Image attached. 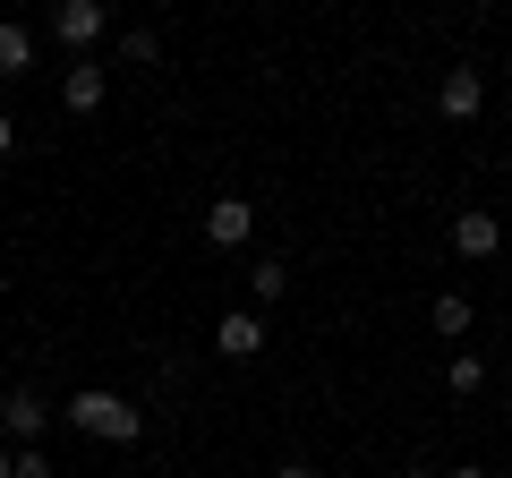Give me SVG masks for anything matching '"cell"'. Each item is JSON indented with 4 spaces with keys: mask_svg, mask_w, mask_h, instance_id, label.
Wrapping results in <instances>:
<instances>
[{
    "mask_svg": "<svg viewBox=\"0 0 512 478\" xmlns=\"http://www.w3.org/2000/svg\"><path fill=\"white\" fill-rule=\"evenodd\" d=\"M444 478H487V470H478V461H461V470H444Z\"/></svg>",
    "mask_w": 512,
    "mask_h": 478,
    "instance_id": "ac0fdd59",
    "label": "cell"
},
{
    "mask_svg": "<svg viewBox=\"0 0 512 478\" xmlns=\"http://www.w3.org/2000/svg\"><path fill=\"white\" fill-rule=\"evenodd\" d=\"M103 94H111V77L94 69V60H77V69L60 77V103H69V111H103Z\"/></svg>",
    "mask_w": 512,
    "mask_h": 478,
    "instance_id": "ba28073f",
    "label": "cell"
},
{
    "mask_svg": "<svg viewBox=\"0 0 512 478\" xmlns=\"http://www.w3.org/2000/svg\"><path fill=\"white\" fill-rule=\"evenodd\" d=\"M69 427H77V436H103V444H137V436H146V410L128 402V393L94 385V393H77V402H69Z\"/></svg>",
    "mask_w": 512,
    "mask_h": 478,
    "instance_id": "6da1fadb",
    "label": "cell"
},
{
    "mask_svg": "<svg viewBox=\"0 0 512 478\" xmlns=\"http://www.w3.org/2000/svg\"><path fill=\"white\" fill-rule=\"evenodd\" d=\"M248 299H256V308L291 299V265H282V257H256V265H248Z\"/></svg>",
    "mask_w": 512,
    "mask_h": 478,
    "instance_id": "9c48e42d",
    "label": "cell"
},
{
    "mask_svg": "<svg viewBox=\"0 0 512 478\" xmlns=\"http://www.w3.org/2000/svg\"><path fill=\"white\" fill-rule=\"evenodd\" d=\"M205 239H214V248H248L256 239V205L248 197H214L205 205Z\"/></svg>",
    "mask_w": 512,
    "mask_h": 478,
    "instance_id": "277c9868",
    "label": "cell"
},
{
    "mask_svg": "<svg viewBox=\"0 0 512 478\" xmlns=\"http://www.w3.org/2000/svg\"><path fill=\"white\" fill-rule=\"evenodd\" d=\"M120 52H128V60H163V43H154V26H128Z\"/></svg>",
    "mask_w": 512,
    "mask_h": 478,
    "instance_id": "4fadbf2b",
    "label": "cell"
},
{
    "mask_svg": "<svg viewBox=\"0 0 512 478\" xmlns=\"http://www.w3.org/2000/svg\"><path fill=\"white\" fill-rule=\"evenodd\" d=\"M495 248H504V222H495L487 205H470V214H453V257H470V265H487Z\"/></svg>",
    "mask_w": 512,
    "mask_h": 478,
    "instance_id": "3957f363",
    "label": "cell"
},
{
    "mask_svg": "<svg viewBox=\"0 0 512 478\" xmlns=\"http://www.w3.org/2000/svg\"><path fill=\"white\" fill-rule=\"evenodd\" d=\"M410 478H436V470H410Z\"/></svg>",
    "mask_w": 512,
    "mask_h": 478,
    "instance_id": "d6986e66",
    "label": "cell"
},
{
    "mask_svg": "<svg viewBox=\"0 0 512 478\" xmlns=\"http://www.w3.org/2000/svg\"><path fill=\"white\" fill-rule=\"evenodd\" d=\"M18 69H35V35L26 26H0V77H18Z\"/></svg>",
    "mask_w": 512,
    "mask_h": 478,
    "instance_id": "8fae6325",
    "label": "cell"
},
{
    "mask_svg": "<svg viewBox=\"0 0 512 478\" xmlns=\"http://www.w3.org/2000/svg\"><path fill=\"white\" fill-rule=\"evenodd\" d=\"M52 35L77 43V60H86L94 43L111 35V9H103V0H60V9H52Z\"/></svg>",
    "mask_w": 512,
    "mask_h": 478,
    "instance_id": "7a4b0ae2",
    "label": "cell"
},
{
    "mask_svg": "<svg viewBox=\"0 0 512 478\" xmlns=\"http://www.w3.org/2000/svg\"><path fill=\"white\" fill-rule=\"evenodd\" d=\"M18 478H60V470H52V461L35 453V444H26V453H18Z\"/></svg>",
    "mask_w": 512,
    "mask_h": 478,
    "instance_id": "5bb4252c",
    "label": "cell"
},
{
    "mask_svg": "<svg viewBox=\"0 0 512 478\" xmlns=\"http://www.w3.org/2000/svg\"><path fill=\"white\" fill-rule=\"evenodd\" d=\"M43 419H52V402H43V393H26V385L0 393V436H18V453L43 436Z\"/></svg>",
    "mask_w": 512,
    "mask_h": 478,
    "instance_id": "5b68a950",
    "label": "cell"
},
{
    "mask_svg": "<svg viewBox=\"0 0 512 478\" xmlns=\"http://www.w3.org/2000/svg\"><path fill=\"white\" fill-rule=\"evenodd\" d=\"M444 385H453V393H478V385H487V359H478V350H453V368H444Z\"/></svg>",
    "mask_w": 512,
    "mask_h": 478,
    "instance_id": "7c38bea8",
    "label": "cell"
},
{
    "mask_svg": "<svg viewBox=\"0 0 512 478\" xmlns=\"http://www.w3.org/2000/svg\"><path fill=\"white\" fill-rule=\"evenodd\" d=\"M274 478H316V470H308V461H282V470H274Z\"/></svg>",
    "mask_w": 512,
    "mask_h": 478,
    "instance_id": "2e32d148",
    "label": "cell"
},
{
    "mask_svg": "<svg viewBox=\"0 0 512 478\" xmlns=\"http://www.w3.org/2000/svg\"><path fill=\"white\" fill-rule=\"evenodd\" d=\"M9 154H18V120H9V111H0V163H9Z\"/></svg>",
    "mask_w": 512,
    "mask_h": 478,
    "instance_id": "9a60e30c",
    "label": "cell"
},
{
    "mask_svg": "<svg viewBox=\"0 0 512 478\" xmlns=\"http://www.w3.org/2000/svg\"><path fill=\"white\" fill-rule=\"evenodd\" d=\"M478 103H487V77H478V69H444V86H436L444 120H478Z\"/></svg>",
    "mask_w": 512,
    "mask_h": 478,
    "instance_id": "8992f818",
    "label": "cell"
},
{
    "mask_svg": "<svg viewBox=\"0 0 512 478\" xmlns=\"http://www.w3.org/2000/svg\"><path fill=\"white\" fill-rule=\"evenodd\" d=\"M214 342H222V359H256V350H265V316L231 308V316H222V333H214Z\"/></svg>",
    "mask_w": 512,
    "mask_h": 478,
    "instance_id": "52a82bcc",
    "label": "cell"
},
{
    "mask_svg": "<svg viewBox=\"0 0 512 478\" xmlns=\"http://www.w3.org/2000/svg\"><path fill=\"white\" fill-rule=\"evenodd\" d=\"M427 325H436L444 342H461V333H470V299H461V291H436V299H427Z\"/></svg>",
    "mask_w": 512,
    "mask_h": 478,
    "instance_id": "30bf717a",
    "label": "cell"
},
{
    "mask_svg": "<svg viewBox=\"0 0 512 478\" xmlns=\"http://www.w3.org/2000/svg\"><path fill=\"white\" fill-rule=\"evenodd\" d=\"M0 478H18V453H9V444H0Z\"/></svg>",
    "mask_w": 512,
    "mask_h": 478,
    "instance_id": "e0dca14e",
    "label": "cell"
}]
</instances>
